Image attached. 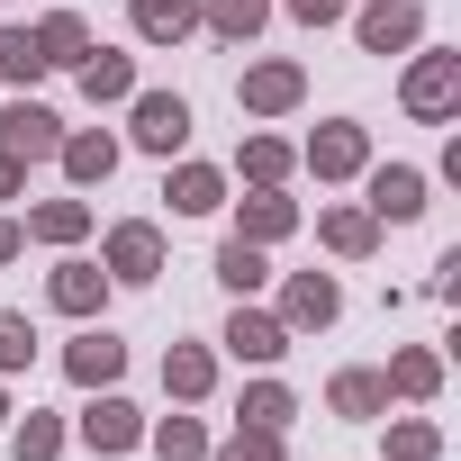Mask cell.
Returning a JSON list of instances; mask_svg holds the SVG:
<instances>
[{"mask_svg":"<svg viewBox=\"0 0 461 461\" xmlns=\"http://www.w3.org/2000/svg\"><path fill=\"white\" fill-rule=\"evenodd\" d=\"M398 109H407L416 127H452V118H461V46H407Z\"/></svg>","mask_w":461,"mask_h":461,"instance_id":"1","label":"cell"},{"mask_svg":"<svg viewBox=\"0 0 461 461\" xmlns=\"http://www.w3.org/2000/svg\"><path fill=\"white\" fill-rule=\"evenodd\" d=\"M190 127H199V118H190L181 91H145V82H136V100H127V136H118V145L172 163V154H190Z\"/></svg>","mask_w":461,"mask_h":461,"instance_id":"2","label":"cell"},{"mask_svg":"<svg viewBox=\"0 0 461 461\" xmlns=\"http://www.w3.org/2000/svg\"><path fill=\"white\" fill-rule=\"evenodd\" d=\"M299 100H308V64H299V55H254V64L236 73V109H245L254 127L290 118Z\"/></svg>","mask_w":461,"mask_h":461,"instance_id":"3","label":"cell"},{"mask_svg":"<svg viewBox=\"0 0 461 461\" xmlns=\"http://www.w3.org/2000/svg\"><path fill=\"white\" fill-rule=\"evenodd\" d=\"M73 443L100 452V461H127L145 443V407L118 398V389H82V416H73Z\"/></svg>","mask_w":461,"mask_h":461,"instance_id":"4","label":"cell"},{"mask_svg":"<svg viewBox=\"0 0 461 461\" xmlns=\"http://www.w3.org/2000/svg\"><path fill=\"white\" fill-rule=\"evenodd\" d=\"M362 163H371V127H362V118H326V127L299 145V172H308L317 190H344V181H362Z\"/></svg>","mask_w":461,"mask_h":461,"instance_id":"5","label":"cell"},{"mask_svg":"<svg viewBox=\"0 0 461 461\" xmlns=\"http://www.w3.org/2000/svg\"><path fill=\"white\" fill-rule=\"evenodd\" d=\"M100 272H109L118 290H154V281H163V226H154V217H118L109 236H100Z\"/></svg>","mask_w":461,"mask_h":461,"instance_id":"6","label":"cell"},{"mask_svg":"<svg viewBox=\"0 0 461 461\" xmlns=\"http://www.w3.org/2000/svg\"><path fill=\"white\" fill-rule=\"evenodd\" d=\"M290 344H299V335H290L263 299H236V317H226V335H217V353H226V362H245V371H281Z\"/></svg>","mask_w":461,"mask_h":461,"instance_id":"7","label":"cell"},{"mask_svg":"<svg viewBox=\"0 0 461 461\" xmlns=\"http://www.w3.org/2000/svg\"><path fill=\"white\" fill-rule=\"evenodd\" d=\"M434 181L416 172V163H362V208L380 217V226H416L434 199H425Z\"/></svg>","mask_w":461,"mask_h":461,"instance_id":"8","label":"cell"},{"mask_svg":"<svg viewBox=\"0 0 461 461\" xmlns=\"http://www.w3.org/2000/svg\"><path fill=\"white\" fill-rule=\"evenodd\" d=\"M109 290H118V281H109V272H100L82 245H73L55 272H46V308H55V317H73V326H91V317L109 308Z\"/></svg>","mask_w":461,"mask_h":461,"instance_id":"9","label":"cell"},{"mask_svg":"<svg viewBox=\"0 0 461 461\" xmlns=\"http://www.w3.org/2000/svg\"><path fill=\"white\" fill-rule=\"evenodd\" d=\"M64 145V118L37 100V91H10V109H0V154H19V163H55Z\"/></svg>","mask_w":461,"mask_h":461,"instance_id":"10","label":"cell"},{"mask_svg":"<svg viewBox=\"0 0 461 461\" xmlns=\"http://www.w3.org/2000/svg\"><path fill=\"white\" fill-rule=\"evenodd\" d=\"M226 208H236V226H226V236H245V245H290L299 236V226H308V208L290 199V190H245V199H226Z\"/></svg>","mask_w":461,"mask_h":461,"instance_id":"11","label":"cell"},{"mask_svg":"<svg viewBox=\"0 0 461 461\" xmlns=\"http://www.w3.org/2000/svg\"><path fill=\"white\" fill-rule=\"evenodd\" d=\"M272 317H281L290 335H326V326L344 317V281H335V272H290V281H281V308H272Z\"/></svg>","mask_w":461,"mask_h":461,"instance_id":"12","label":"cell"},{"mask_svg":"<svg viewBox=\"0 0 461 461\" xmlns=\"http://www.w3.org/2000/svg\"><path fill=\"white\" fill-rule=\"evenodd\" d=\"M64 380H73V389H118V380H127V335H109V326L91 317V326L64 344Z\"/></svg>","mask_w":461,"mask_h":461,"instance_id":"13","label":"cell"},{"mask_svg":"<svg viewBox=\"0 0 461 461\" xmlns=\"http://www.w3.org/2000/svg\"><path fill=\"white\" fill-rule=\"evenodd\" d=\"M353 46L362 55H407V46H425V10L416 0H371V10H353Z\"/></svg>","mask_w":461,"mask_h":461,"instance_id":"14","label":"cell"},{"mask_svg":"<svg viewBox=\"0 0 461 461\" xmlns=\"http://www.w3.org/2000/svg\"><path fill=\"white\" fill-rule=\"evenodd\" d=\"M55 163H64V181H73V190H109V172L127 163V145H118L109 127H64Z\"/></svg>","mask_w":461,"mask_h":461,"instance_id":"15","label":"cell"},{"mask_svg":"<svg viewBox=\"0 0 461 461\" xmlns=\"http://www.w3.org/2000/svg\"><path fill=\"white\" fill-rule=\"evenodd\" d=\"M317 245H326L335 263H371V254H380V217H371L362 199H326V208H317Z\"/></svg>","mask_w":461,"mask_h":461,"instance_id":"16","label":"cell"},{"mask_svg":"<svg viewBox=\"0 0 461 461\" xmlns=\"http://www.w3.org/2000/svg\"><path fill=\"white\" fill-rule=\"evenodd\" d=\"M163 199H172V217H217L226 208V172L199 163V154H172L163 163Z\"/></svg>","mask_w":461,"mask_h":461,"instance_id":"17","label":"cell"},{"mask_svg":"<svg viewBox=\"0 0 461 461\" xmlns=\"http://www.w3.org/2000/svg\"><path fill=\"white\" fill-rule=\"evenodd\" d=\"M326 416H344V425H380V416H389V380H380V362H344V371L326 380Z\"/></svg>","mask_w":461,"mask_h":461,"instance_id":"18","label":"cell"},{"mask_svg":"<svg viewBox=\"0 0 461 461\" xmlns=\"http://www.w3.org/2000/svg\"><path fill=\"white\" fill-rule=\"evenodd\" d=\"M19 226H28V245H55V254H73V245H91L100 208H91V199L73 190V199H37V208H28Z\"/></svg>","mask_w":461,"mask_h":461,"instance_id":"19","label":"cell"},{"mask_svg":"<svg viewBox=\"0 0 461 461\" xmlns=\"http://www.w3.org/2000/svg\"><path fill=\"white\" fill-rule=\"evenodd\" d=\"M73 82H82V100H91V109H127V100H136V55H118V46H100V37H91V55L73 64Z\"/></svg>","mask_w":461,"mask_h":461,"instance_id":"20","label":"cell"},{"mask_svg":"<svg viewBox=\"0 0 461 461\" xmlns=\"http://www.w3.org/2000/svg\"><path fill=\"white\" fill-rule=\"evenodd\" d=\"M290 172H299V145H290V136L254 127V136L236 145V181H245V190H290Z\"/></svg>","mask_w":461,"mask_h":461,"instance_id":"21","label":"cell"},{"mask_svg":"<svg viewBox=\"0 0 461 461\" xmlns=\"http://www.w3.org/2000/svg\"><path fill=\"white\" fill-rule=\"evenodd\" d=\"M380 380H389V398L434 407V398H443V353H434V344H398V353L380 362Z\"/></svg>","mask_w":461,"mask_h":461,"instance_id":"22","label":"cell"},{"mask_svg":"<svg viewBox=\"0 0 461 461\" xmlns=\"http://www.w3.org/2000/svg\"><path fill=\"white\" fill-rule=\"evenodd\" d=\"M136 46H190L199 37V0H127Z\"/></svg>","mask_w":461,"mask_h":461,"instance_id":"23","label":"cell"},{"mask_svg":"<svg viewBox=\"0 0 461 461\" xmlns=\"http://www.w3.org/2000/svg\"><path fill=\"white\" fill-rule=\"evenodd\" d=\"M208 389H217V344H172L163 353V398L172 407H199Z\"/></svg>","mask_w":461,"mask_h":461,"instance_id":"24","label":"cell"},{"mask_svg":"<svg viewBox=\"0 0 461 461\" xmlns=\"http://www.w3.org/2000/svg\"><path fill=\"white\" fill-rule=\"evenodd\" d=\"M290 416H299V389H290L281 371H254L245 398H236V425H272V434H290Z\"/></svg>","mask_w":461,"mask_h":461,"instance_id":"25","label":"cell"},{"mask_svg":"<svg viewBox=\"0 0 461 461\" xmlns=\"http://www.w3.org/2000/svg\"><path fill=\"white\" fill-rule=\"evenodd\" d=\"M208 272L226 281V299H263V290H272V254H263V245H245V236H226Z\"/></svg>","mask_w":461,"mask_h":461,"instance_id":"26","label":"cell"},{"mask_svg":"<svg viewBox=\"0 0 461 461\" xmlns=\"http://www.w3.org/2000/svg\"><path fill=\"white\" fill-rule=\"evenodd\" d=\"M199 28H208L217 46H254V37L272 28V0H199Z\"/></svg>","mask_w":461,"mask_h":461,"instance_id":"27","label":"cell"},{"mask_svg":"<svg viewBox=\"0 0 461 461\" xmlns=\"http://www.w3.org/2000/svg\"><path fill=\"white\" fill-rule=\"evenodd\" d=\"M37 55H46V73H73V64L91 55V19H82V10H46V19H37Z\"/></svg>","mask_w":461,"mask_h":461,"instance_id":"28","label":"cell"},{"mask_svg":"<svg viewBox=\"0 0 461 461\" xmlns=\"http://www.w3.org/2000/svg\"><path fill=\"white\" fill-rule=\"evenodd\" d=\"M64 443H73V425H64L55 407H28V416H10V461H64Z\"/></svg>","mask_w":461,"mask_h":461,"instance_id":"29","label":"cell"},{"mask_svg":"<svg viewBox=\"0 0 461 461\" xmlns=\"http://www.w3.org/2000/svg\"><path fill=\"white\" fill-rule=\"evenodd\" d=\"M208 443H217V434H208L199 416H181V407H172V416H145V452H154V461H208Z\"/></svg>","mask_w":461,"mask_h":461,"instance_id":"30","label":"cell"},{"mask_svg":"<svg viewBox=\"0 0 461 461\" xmlns=\"http://www.w3.org/2000/svg\"><path fill=\"white\" fill-rule=\"evenodd\" d=\"M380 452L389 461H443V425L434 416H380Z\"/></svg>","mask_w":461,"mask_h":461,"instance_id":"31","label":"cell"},{"mask_svg":"<svg viewBox=\"0 0 461 461\" xmlns=\"http://www.w3.org/2000/svg\"><path fill=\"white\" fill-rule=\"evenodd\" d=\"M208 461H290V434H272V425H226V434L208 443Z\"/></svg>","mask_w":461,"mask_h":461,"instance_id":"32","label":"cell"},{"mask_svg":"<svg viewBox=\"0 0 461 461\" xmlns=\"http://www.w3.org/2000/svg\"><path fill=\"white\" fill-rule=\"evenodd\" d=\"M0 82H10V91H37V82H46L37 28H0Z\"/></svg>","mask_w":461,"mask_h":461,"instance_id":"33","label":"cell"},{"mask_svg":"<svg viewBox=\"0 0 461 461\" xmlns=\"http://www.w3.org/2000/svg\"><path fill=\"white\" fill-rule=\"evenodd\" d=\"M28 362H37V326H28L19 308H0V380H19Z\"/></svg>","mask_w":461,"mask_h":461,"instance_id":"34","label":"cell"},{"mask_svg":"<svg viewBox=\"0 0 461 461\" xmlns=\"http://www.w3.org/2000/svg\"><path fill=\"white\" fill-rule=\"evenodd\" d=\"M281 10H290L299 28H344V19H353V0H281Z\"/></svg>","mask_w":461,"mask_h":461,"instance_id":"35","label":"cell"},{"mask_svg":"<svg viewBox=\"0 0 461 461\" xmlns=\"http://www.w3.org/2000/svg\"><path fill=\"white\" fill-rule=\"evenodd\" d=\"M434 299H443V308L461 299V245H443V254H434Z\"/></svg>","mask_w":461,"mask_h":461,"instance_id":"36","label":"cell"},{"mask_svg":"<svg viewBox=\"0 0 461 461\" xmlns=\"http://www.w3.org/2000/svg\"><path fill=\"white\" fill-rule=\"evenodd\" d=\"M10 199H28V163H19V154H0V208H10Z\"/></svg>","mask_w":461,"mask_h":461,"instance_id":"37","label":"cell"},{"mask_svg":"<svg viewBox=\"0 0 461 461\" xmlns=\"http://www.w3.org/2000/svg\"><path fill=\"white\" fill-rule=\"evenodd\" d=\"M19 254H28V226H19L10 208H0V263H19Z\"/></svg>","mask_w":461,"mask_h":461,"instance_id":"38","label":"cell"},{"mask_svg":"<svg viewBox=\"0 0 461 461\" xmlns=\"http://www.w3.org/2000/svg\"><path fill=\"white\" fill-rule=\"evenodd\" d=\"M10 416H19V407H10V380H0V434H10Z\"/></svg>","mask_w":461,"mask_h":461,"instance_id":"39","label":"cell"}]
</instances>
